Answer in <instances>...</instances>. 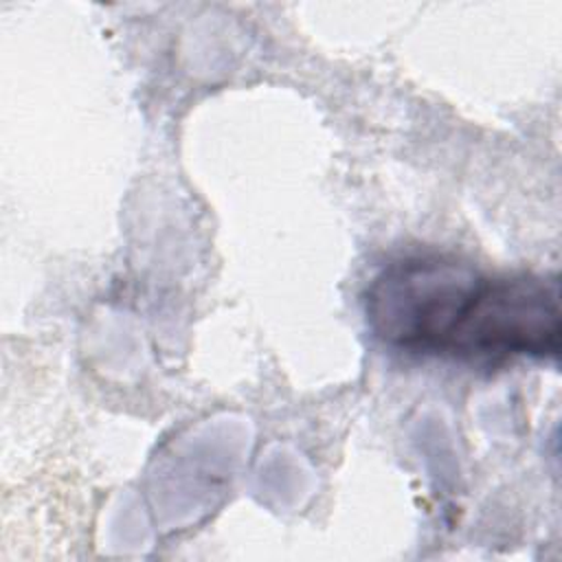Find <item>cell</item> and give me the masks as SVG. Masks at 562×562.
<instances>
[{"mask_svg":"<svg viewBox=\"0 0 562 562\" xmlns=\"http://www.w3.org/2000/svg\"><path fill=\"white\" fill-rule=\"evenodd\" d=\"M367 323L384 345L452 358H555L558 277H490L452 257L393 261L369 285Z\"/></svg>","mask_w":562,"mask_h":562,"instance_id":"6da1fadb","label":"cell"}]
</instances>
